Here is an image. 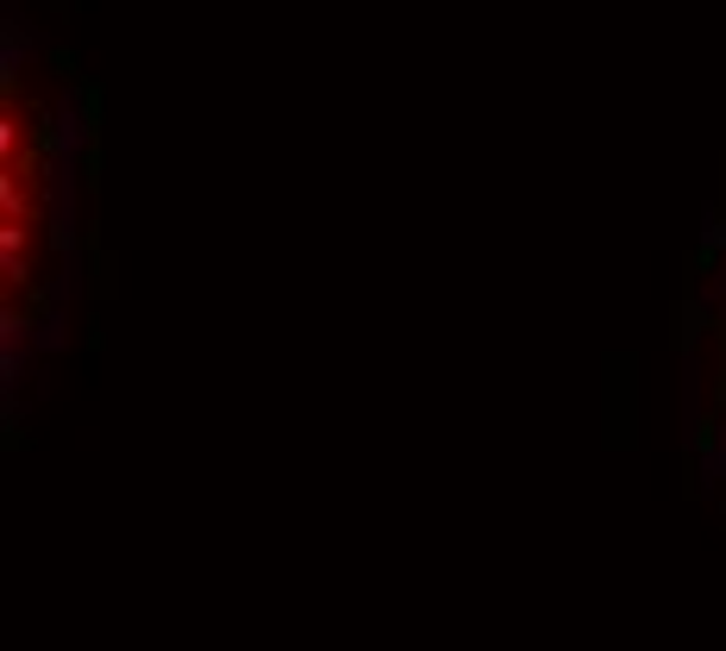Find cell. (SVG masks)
Segmentation results:
<instances>
[{
    "label": "cell",
    "mask_w": 726,
    "mask_h": 651,
    "mask_svg": "<svg viewBox=\"0 0 726 651\" xmlns=\"http://www.w3.org/2000/svg\"><path fill=\"white\" fill-rule=\"evenodd\" d=\"M82 138H88V120H75V95L57 107V125H50V145H57V163H70L75 150H82Z\"/></svg>",
    "instance_id": "7a4b0ae2"
},
{
    "label": "cell",
    "mask_w": 726,
    "mask_h": 651,
    "mask_svg": "<svg viewBox=\"0 0 726 651\" xmlns=\"http://www.w3.org/2000/svg\"><path fill=\"white\" fill-rule=\"evenodd\" d=\"M721 288H726V257H721Z\"/></svg>",
    "instance_id": "8992f818"
},
{
    "label": "cell",
    "mask_w": 726,
    "mask_h": 651,
    "mask_svg": "<svg viewBox=\"0 0 726 651\" xmlns=\"http://www.w3.org/2000/svg\"><path fill=\"white\" fill-rule=\"evenodd\" d=\"M0 157H7V163H20V120H13V113L0 120Z\"/></svg>",
    "instance_id": "5b68a950"
},
{
    "label": "cell",
    "mask_w": 726,
    "mask_h": 651,
    "mask_svg": "<svg viewBox=\"0 0 726 651\" xmlns=\"http://www.w3.org/2000/svg\"><path fill=\"white\" fill-rule=\"evenodd\" d=\"M0 257H7V263H13V257H25V225L20 220L0 225Z\"/></svg>",
    "instance_id": "277c9868"
},
{
    "label": "cell",
    "mask_w": 726,
    "mask_h": 651,
    "mask_svg": "<svg viewBox=\"0 0 726 651\" xmlns=\"http://www.w3.org/2000/svg\"><path fill=\"white\" fill-rule=\"evenodd\" d=\"M25 50H32V32L7 20V32H0V88H7V95H20V57Z\"/></svg>",
    "instance_id": "6da1fadb"
},
{
    "label": "cell",
    "mask_w": 726,
    "mask_h": 651,
    "mask_svg": "<svg viewBox=\"0 0 726 651\" xmlns=\"http://www.w3.org/2000/svg\"><path fill=\"white\" fill-rule=\"evenodd\" d=\"M0 213H7V220H20V225H25V213H32V195L20 188V170L0 175Z\"/></svg>",
    "instance_id": "3957f363"
}]
</instances>
